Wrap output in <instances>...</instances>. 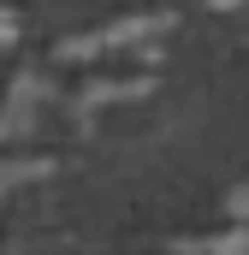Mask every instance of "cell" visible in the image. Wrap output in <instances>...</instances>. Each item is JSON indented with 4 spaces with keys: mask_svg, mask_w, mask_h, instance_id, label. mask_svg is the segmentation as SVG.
<instances>
[{
    "mask_svg": "<svg viewBox=\"0 0 249 255\" xmlns=\"http://www.w3.org/2000/svg\"><path fill=\"white\" fill-rule=\"evenodd\" d=\"M36 172H42L36 160H0V202H6V196L18 190V184H30Z\"/></svg>",
    "mask_w": 249,
    "mask_h": 255,
    "instance_id": "2",
    "label": "cell"
},
{
    "mask_svg": "<svg viewBox=\"0 0 249 255\" xmlns=\"http://www.w3.org/2000/svg\"><path fill=\"white\" fill-rule=\"evenodd\" d=\"M12 42H18V18H12V12H0V48H12Z\"/></svg>",
    "mask_w": 249,
    "mask_h": 255,
    "instance_id": "3",
    "label": "cell"
},
{
    "mask_svg": "<svg viewBox=\"0 0 249 255\" xmlns=\"http://www.w3.org/2000/svg\"><path fill=\"white\" fill-rule=\"evenodd\" d=\"M232 220H249V190H232Z\"/></svg>",
    "mask_w": 249,
    "mask_h": 255,
    "instance_id": "4",
    "label": "cell"
},
{
    "mask_svg": "<svg viewBox=\"0 0 249 255\" xmlns=\"http://www.w3.org/2000/svg\"><path fill=\"white\" fill-rule=\"evenodd\" d=\"M172 250H178V255H249V220L214 232V238H178Z\"/></svg>",
    "mask_w": 249,
    "mask_h": 255,
    "instance_id": "1",
    "label": "cell"
}]
</instances>
